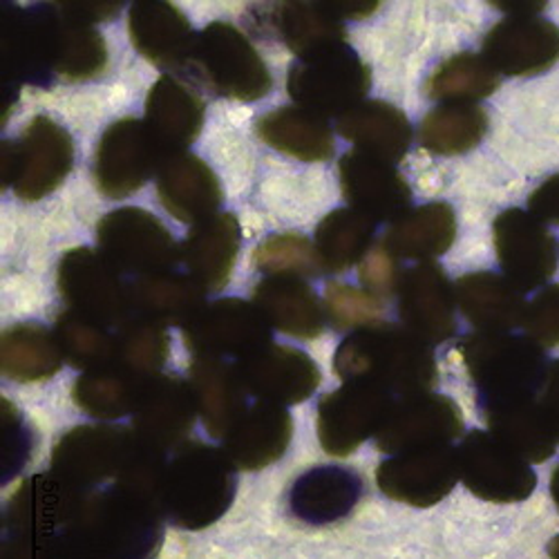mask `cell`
<instances>
[{
	"label": "cell",
	"mask_w": 559,
	"mask_h": 559,
	"mask_svg": "<svg viewBox=\"0 0 559 559\" xmlns=\"http://www.w3.org/2000/svg\"><path fill=\"white\" fill-rule=\"evenodd\" d=\"M334 369L343 383H369L390 396L426 394L437 383L432 345L390 322L352 332L336 349Z\"/></svg>",
	"instance_id": "cell-1"
},
{
	"label": "cell",
	"mask_w": 559,
	"mask_h": 559,
	"mask_svg": "<svg viewBox=\"0 0 559 559\" xmlns=\"http://www.w3.org/2000/svg\"><path fill=\"white\" fill-rule=\"evenodd\" d=\"M162 508L121 486L90 492L66 531L87 559H151L164 539Z\"/></svg>",
	"instance_id": "cell-2"
},
{
	"label": "cell",
	"mask_w": 559,
	"mask_h": 559,
	"mask_svg": "<svg viewBox=\"0 0 559 559\" xmlns=\"http://www.w3.org/2000/svg\"><path fill=\"white\" fill-rule=\"evenodd\" d=\"M236 488V465L224 450L186 441L168 461L162 512L179 528L200 531L224 515Z\"/></svg>",
	"instance_id": "cell-3"
},
{
	"label": "cell",
	"mask_w": 559,
	"mask_h": 559,
	"mask_svg": "<svg viewBox=\"0 0 559 559\" xmlns=\"http://www.w3.org/2000/svg\"><path fill=\"white\" fill-rule=\"evenodd\" d=\"M479 403L537 396L544 374V347L510 332H477L459 345Z\"/></svg>",
	"instance_id": "cell-4"
},
{
	"label": "cell",
	"mask_w": 559,
	"mask_h": 559,
	"mask_svg": "<svg viewBox=\"0 0 559 559\" xmlns=\"http://www.w3.org/2000/svg\"><path fill=\"white\" fill-rule=\"evenodd\" d=\"M215 95L258 102L271 92V72L251 40L230 23H211L198 36L189 70Z\"/></svg>",
	"instance_id": "cell-5"
},
{
	"label": "cell",
	"mask_w": 559,
	"mask_h": 559,
	"mask_svg": "<svg viewBox=\"0 0 559 559\" xmlns=\"http://www.w3.org/2000/svg\"><path fill=\"white\" fill-rule=\"evenodd\" d=\"M369 68L345 43L300 57L287 74L289 97L320 117H343L365 102Z\"/></svg>",
	"instance_id": "cell-6"
},
{
	"label": "cell",
	"mask_w": 559,
	"mask_h": 559,
	"mask_svg": "<svg viewBox=\"0 0 559 559\" xmlns=\"http://www.w3.org/2000/svg\"><path fill=\"white\" fill-rule=\"evenodd\" d=\"M3 183L27 202L55 193L74 164V144L50 117H36L19 142L3 144Z\"/></svg>",
	"instance_id": "cell-7"
},
{
	"label": "cell",
	"mask_w": 559,
	"mask_h": 559,
	"mask_svg": "<svg viewBox=\"0 0 559 559\" xmlns=\"http://www.w3.org/2000/svg\"><path fill=\"white\" fill-rule=\"evenodd\" d=\"M97 240L104 258L123 275L168 273L181 260L170 230L144 209H119L102 217Z\"/></svg>",
	"instance_id": "cell-8"
},
{
	"label": "cell",
	"mask_w": 559,
	"mask_h": 559,
	"mask_svg": "<svg viewBox=\"0 0 559 559\" xmlns=\"http://www.w3.org/2000/svg\"><path fill=\"white\" fill-rule=\"evenodd\" d=\"M271 324L253 302L224 298L204 309L183 328L186 347L195 358L238 362L271 345Z\"/></svg>",
	"instance_id": "cell-9"
},
{
	"label": "cell",
	"mask_w": 559,
	"mask_h": 559,
	"mask_svg": "<svg viewBox=\"0 0 559 559\" xmlns=\"http://www.w3.org/2000/svg\"><path fill=\"white\" fill-rule=\"evenodd\" d=\"M59 292L72 311L119 328L132 316L130 285L104 253L92 249H72L59 264Z\"/></svg>",
	"instance_id": "cell-10"
},
{
	"label": "cell",
	"mask_w": 559,
	"mask_h": 559,
	"mask_svg": "<svg viewBox=\"0 0 559 559\" xmlns=\"http://www.w3.org/2000/svg\"><path fill=\"white\" fill-rule=\"evenodd\" d=\"M396 399L369 383H343L318 403V439L332 456L354 454L369 437H377Z\"/></svg>",
	"instance_id": "cell-11"
},
{
	"label": "cell",
	"mask_w": 559,
	"mask_h": 559,
	"mask_svg": "<svg viewBox=\"0 0 559 559\" xmlns=\"http://www.w3.org/2000/svg\"><path fill=\"white\" fill-rule=\"evenodd\" d=\"M456 454L463 486L484 501L518 503L528 499L537 486L528 461L490 432L465 435Z\"/></svg>",
	"instance_id": "cell-12"
},
{
	"label": "cell",
	"mask_w": 559,
	"mask_h": 559,
	"mask_svg": "<svg viewBox=\"0 0 559 559\" xmlns=\"http://www.w3.org/2000/svg\"><path fill=\"white\" fill-rule=\"evenodd\" d=\"M164 159L166 153L146 121L119 119L108 126L97 146L95 177L99 191L110 200H123L142 189Z\"/></svg>",
	"instance_id": "cell-13"
},
{
	"label": "cell",
	"mask_w": 559,
	"mask_h": 559,
	"mask_svg": "<svg viewBox=\"0 0 559 559\" xmlns=\"http://www.w3.org/2000/svg\"><path fill=\"white\" fill-rule=\"evenodd\" d=\"M8 5V3H5ZM3 14V70L10 85H52L57 59V10L55 5H8Z\"/></svg>",
	"instance_id": "cell-14"
},
{
	"label": "cell",
	"mask_w": 559,
	"mask_h": 559,
	"mask_svg": "<svg viewBox=\"0 0 559 559\" xmlns=\"http://www.w3.org/2000/svg\"><path fill=\"white\" fill-rule=\"evenodd\" d=\"M492 238L503 275L522 292L546 285L557 271V242L533 213L522 209L499 213Z\"/></svg>",
	"instance_id": "cell-15"
},
{
	"label": "cell",
	"mask_w": 559,
	"mask_h": 559,
	"mask_svg": "<svg viewBox=\"0 0 559 559\" xmlns=\"http://www.w3.org/2000/svg\"><path fill=\"white\" fill-rule=\"evenodd\" d=\"M463 435L461 407L443 394L399 399L379 430L377 448L396 456L412 450L450 445Z\"/></svg>",
	"instance_id": "cell-16"
},
{
	"label": "cell",
	"mask_w": 559,
	"mask_h": 559,
	"mask_svg": "<svg viewBox=\"0 0 559 559\" xmlns=\"http://www.w3.org/2000/svg\"><path fill=\"white\" fill-rule=\"evenodd\" d=\"M134 432L117 426H79L63 435L52 452V473L90 490L119 477Z\"/></svg>",
	"instance_id": "cell-17"
},
{
	"label": "cell",
	"mask_w": 559,
	"mask_h": 559,
	"mask_svg": "<svg viewBox=\"0 0 559 559\" xmlns=\"http://www.w3.org/2000/svg\"><path fill=\"white\" fill-rule=\"evenodd\" d=\"M459 479V454L452 445L396 454L377 468V484L381 492L414 508H430L439 503L452 492Z\"/></svg>",
	"instance_id": "cell-18"
},
{
	"label": "cell",
	"mask_w": 559,
	"mask_h": 559,
	"mask_svg": "<svg viewBox=\"0 0 559 559\" xmlns=\"http://www.w3.org/2000/svg\"><path fill=\"white\" fill-rule=\"evenodd\" d=\"M90 490L72 486L55 473L25 479L5 508L10 537H43L66 533L76 520Z\"/></svg>",
	"instance_id": "cell-19"
},
{
	"label": "cell",
	"mask_w": 559,
	"mask_h": 559,
	"mask_svg": "<svg viewBox=\"0 0 559 559\" xmlns=\"http://www.w3.org/2000/svg\"><path fill=\"white\" fill-rule=\"evenodd\" d=\"M396 294L405 330L428 345L445 343L456 334V294L439 264L418 262L403 271Z\"/></svg>",
	"instance_id": "cell-20"
},
{
	"label": "cell",
	"mask_w": 559,
	"mask_h": 559,
	"mask_svg": "<svg viewBox=\"0 0 559 559\" xmlns=\"http://www.w3.org/2000/svg\"><path fill=\"white\" fill-rule=\"evenodd\" d=\"M236 365L249 394L273 405L302 403L320 385V367L311 356L287 345L271 343Z\"/></svg>",
	"instance_id": "cell-21"
},
{
	"label": "cell",
	"mask_w": 559,
	"mask_h": 559,
	"mask_svg": "<svg viewBox=\"0 0 559 559\" xmlns=\"http://www.w3.org/2000/svg\"><path fill=\"white\" fill-rule=\"evenodd\" d=\"M341 189L349 209L379 222H396L409 211L412 189L394 164L362 151H349L338 164Z\"/></svg>",
	"instance_id": "cell-22"
},
{
	"label": "cell",
	"mask_w": 559,
	"mask_h": 559,
	"mask_svg": "<svg viewBox=\"0 0 559 559\" xmlns=\"http://www.w3.org/2000/svg\"><path fill=\"white\" fill-rule=\"evenodd\" d=\"M484 57L499 74H542L559 61V25L537 16L503 19L488 29Z\"/></svg>",
	"instance_id": "cell-23"
},
{
	"label": "cell",
	"mask_w": 559,
	"mask_h": 559,
	"mask_svg": "<svg viewBox=\"0 0 559 559\" xmlns=\"http://www.w3.org/2000/svg\"><path fill=\"white\" fill-rule=\"evenodd\" d=\"M195 414L200 412L191 383L179 377L159 374L148 383L132 414V430L139 439L164 452L177 450L193 430Z\"/></svg>",
	"instance_id": "cell-24"
},
{
	"label": "cell",
	"mask_w": 559,
	"mask_h": 559,
	"mask_svg": "<svg viewBox=\"0 0 559 559\" xmlns=\"http://www.w3.org/2000/svg\"><path fill=\"white\" fill-rule=\"evenodd\" d=\"M128 29L136 52L157 68L189 70L198 34L177 5L164 0H139L130 8Z\"/></svg>",
	"instance_id": "cell-25"
},
{
	"label": "cell",
	"mask_w": 559,
	"mask_h": 559,
	"mask_svg": "<svg viewBox=\"0 0 559 559\" xmlns=\"http://www.w3.org/2000/svg\"><path fill=\"white\" fill-rule=\"evenodd\" d=\"M162 206L183 224H202L217 213L222 189L217 175L195 155H168L157 170Z\"/></svg>",
	"instance_id": "cell-26"
},
{
	"label": "cell",
	"mask_w": 559,
	"mask_h": 559,
	"mask_svg": "<svg viewBox=\"0 0 559 559\" xmlns=\"http://www.w3.org/2000/svg\"><path fill=\"white\" fill-rule=\"evenodd\" d=\"M189 383L209 435L224 441L251 405L238 365L219 358H193Z\"/></svg>",
	"instance_id": "cell-27"
},
{
	"label": "cell",
	"mask_w": 559,
	"mask_h": 559,
	"mask_svg": "<svg viewBox=\"0 0 559 559\" xmlns=\"http://www.w3.org/2000/svg\"><path fill=\"white\" fill-rule=\"evenodd\" d=\"M294 437L292 414L283 405L255 401L224 439V452L238 471H262L283 456Z\"/></svg>",
	"instance_id": "cell-28"
},
{
	"label": "cell",
	"mask_w": 559,
	"mask_h": 559,
	"mask_svg": "<svg viewBox=\"0 0 559 559\" xmlns=\"http://www.w3.org/2000/svg\"><path fill=\"white\" fill-rule=\"evenodd\" d=\"M456 305L461 313L479 332H510L524 324V292L506 275L477 271L461 275L454 283Z\"/></svg>",
	"instance_id": "cell-29"
},
{
	"label": "cell",
	"mask_w": 559,
	"mask_h": 559,
	"mask_svg": "<svg viewBox=\"0 0 559 559\" xmlns=\"http://www.w3.org/2000/svg\"><path fill=\"white\" fill-rule=\"evenodd\" d=\"M204 123V104L193 90L175 76L155 81L146 97V126L162 151L168 155L186 153Z\"/></svg>",
	"instance_id": "cell-30"
},
{
	"label": "cell",
	"mask_w": 559,
	"mask_h": 559,
	"mask_svg": "<svg viewBox=\"0 0 559 559\" xmlns=\"http://www.w3.org/2000/svg\"><path fill=\"white\" fill-rule=\"evenodd\" d=\"M253 305L273 330L313 341L324 330V311L313 289L300 277L271 275L253 289Z\"/></svg>",
	"instance_id": "cell-31"
},
{
	"label": "cell",
	"mask_w": 559,
	"mask_h": 559,
	"mask_svg": "<svg viewBox=\"0 0 559 559\" xmlns=\"http://www.w3.org/2000/svg\"><path fill=\"white\" fill-rule=\"evenodd\" d=\"M240 251V224L236 215L219 213L198 224L181 245V262L209 292L226 287Z\"/></svg>",
	"instance_id": "cell-32"
},
{
	"label": "cell",
	"mask_w": 559,
	"mask_h": 559,
	"mask_svg": "<svg viewBox=\"0 0 559 559\" xmlns=\"http://www.w3.org/2000/svg\"><path fill=\"white\" fill-rule=\"evenodd\" d=\"M479 405L490 435L528 463H544L555 454L557 439L537 396L490 401Z\"/></svg>",
	"instance_id": "cell-33"
},
{
	"label": "cell",
	"mask_w": 559,
	"mask_h": 559,
	"mask_svg": "<svg viewBox=\"0 0 559 559\" xmlns=\"http://www.w3.org/2000/svg\"><path fill=\"white\" fill-rule=\"evenodd\" d=\"M206 289L189 273H157L136 277L130 285L132 313L153 320L166 330L168 324L186 328L204 309Z\"/></svg>",
	"instance_id": "cell-34"
},
{
	"label": "cell",
	"mask_w": 559,
	"mask_h": 559,
	"mask_svg": "<svg viewBox=\"0 0 559 559\" xmlns=\"http://www.w3.org/2000/svg\"><path fill=\"white\" fill-rule=\"evenodd\" d=\"M360 497L362 479L358 473L341 465H322L294 484L292 510L309 524H330L349 515Z\"/></svg>",
	"instance_id": "cell-35"
},
{
	"label": "cell",
	"mask_w": 559,
	"mask_h": 559,
	"mask_svg": "<svg viewBox=\"0 0 559 559\" xmlns=\"http://www.w3.org/2000/svg\"><path fill=\"white\" fill-rule=\"evenodd\" d=\"M338 132L358 151L385 159L401 162L412 142V128L403 110L385 102H362L338 119Z\"/></svg>",
	"instance_id": "cell-36"
},
{
	"label": "cell",
	"mask_w": 559,
	"mask_h": 559,
	"mask_svg": "<svg viewBox=\"0 0 559 559\" xmlns=\"http://www.w3.org/2000/svg\"><path fill=\"white\" fill-rule=\"evenodd\" d=\"M456 238V215L450 204L432 202L409 209L401 215L383 245L399 258V260H418V262H432L448 253Z\"/></svg>",
	"instance_id": "cell-37"
},
{
	"label": "cell",
	"mask_w": 559,
	"mask_h": 559,
	"mask_svg": "<svg viewBox=\"0 0 559 559\" xmlns=\"http://www.w3.org/2000/svg\"><path fill=\"white\" fill-rule=\"evenodd\" d=\"M153 379L155 377L139 374L126 365L112 362L81 374L72 385V401L85 414L112 421V418L134 414Z\"/></svg>",
	"instance_id": "cell-38"
},
{
	"label": "cell",
	"mask_w": 559,
	"mask_h": 559,
	"mask_svg": "<svg viewBox=\"0 0 559 559\" xmlns=\"http://www.w3.org/2000/svg\"><path fill=\"white\" fill-rule=\"evenodd\" d=\"M262 142L302 162H324L334 155V134L324 117L300 106H287L258 119Z\"/></svg>",
	"instance_id": "cell-39"
},
{
	"label": "cell",
	"mask_w": 559,
	"mask_h": 559,
	"mask_svg": "<svg viewBox=\"0 0 559 559\" xmlns=\"http://www.w3.org/2000/svg\"><path fill=\"white\" fill-rule=\"evenodd\" d=\"M63 352L57 336L34 322L14 324L0 343L3 374L16 383H36L52 379L63 365Z\"/></svg>",
	"instance_id": "cell-40"
},
{
	"label": "cell",
	"mask_w": 559,
	"mask_h": 559,
	"mask_svg": "<svg viewBox=\"0 0 559 559\" xmlns=\"http://www.w3.org/2000/svg\"><path fill=\"white\" fill-rule=\"evenodd\" d=\"M269 10L271 29L298 59L345 38L343 21L324 3H280Z\"/></svg>",
	"instance_id": "cell-41"
},
{
	"label": "cell",
	"mask_w": 559,
	"mask_h": 559,
	"mask_svg": "<svg viewBox=\"0 0 559 559\" xmlns=\"http://www.w3.org/2000/svg\"><path fill=\"white\" fill-rule=\"evenodd\" d=\"M488 132V115L477 104H448L426 115L418 142L435 155L452 157L473 151Z\"/></svg>",
	"instance_id": "cell-42"
},
{
	"label": "cell",
	"mask_w": 559,
	"mask_h": 559,
	"mask_svg": "<svg viewBox=\"0 0 559 559\" xmlns=\"http://www.w3.org/2000/svg\"><path fill=\"white\" fill-rule=\"evenodd\" d=\"M377 222L354 209H338L324 217L316 228V247L322 258L324 271L341 273L362 258L374 247Z\"/></svg>",
	"instance_id": "cell-43"
},
{
	"label": "cell",
	"mask_w": 559,
	"mask_h": 559,
	"mask_svg": "<svg viewBox=\"0 0 559 559\" xmlns=\"http://www.w3.org/2000/svg\"><path fill=\"white\" fill-rule=\"evenodd\" d=\"M499 87V72L484 55L461 52L443 61L428 81V97L448 104H477Z\"/></svg>",
	"instance_id": "cell-44"
},
{
	"label": "cell",
	"mask_w": 559,
	"mask_h": 559,
	"mask_svg": "<svg viewBox=\"0 0 559 559\" xmlns=\"http://www.w3.org/2000/svg\"><path fill=\"white\" fill-rule=\"evenodd\" d=\"M57 59L55 72L66 81H85L104 72L108 50L104 36L87 23L66 16L57 3Z\"/></svg>",
	"instance_id": "cell-45"
},
{
	"label": "cell",
	"mask_w": 559,
	"mask_h": 559,
	"mask_svg": "<svg viewBox=\"0 0 559 559\" xmlns=\"http://www.w3.org/2000/svg\"><path fill=\"white\" fill-rule=\"evenodd\" d=\"M55 336L61 345L63 358L74 369H83V374L112 365L117 358V334L112 328L72 309L57 316Z\"/></svg>",
	"instance_id": "cell-46"
},
{
	"label": "cell",
	"mask_w": 559,
	"mask_h": 559,
	"mask_svg": "<svg viewBox=\"0 0 559 559\" xmlns=\"http://www.w3.org/2000/svg\"><path fill=\"white\" fill-rule=\"evenodd\" d=\"M115 334H117L115 362L126 365L146 377L159 374L168 356V338L162 324L132 313L126 322L119 324Z\"/></svg>",
	"instance_id": "cell-47"
},
{
	"label": "cell",
	"mask_w": 559,
	"mask_h": 559,
	"mask_svg": "<svg viewBox=\"0 0 559 559\" xmlns=\"http://www.w3.org/2000/svg\"><path fill=\"white\" fill-rule=\"evenodd\" d=\"M253 266L271 275L289 277H316L324 271L318 247L296 233H280L258 245L253 251Z\"/></svg>",
	"instance_id": "cell-48"
},
{
	"label": "cell",
	"mask_w": 559,
	"mask_h": 559,
	"mask_svg": "<svg viewBox=\"0 0 559 559\" xmlns=\"http://www.w3.org/2000/svg\"><path fill=\"white\" fill-rule=\"evenodd\" d=\"M324 309L336 330H365L379 324L383 313V300L349 285H330L324 292Z\"/></svg>",
	"instance_id": "cell-49"
},
{
	"label": "cell",
	"mask_w": 559,
	"mask_h": 559,
	"mask_svg": "<svg viewBox=\"0 0 559 559\" xmlns=\"http://www.w3.org/2000/svg\"><path fill=\"white\" fill-rule=\"evenodd\" d=\"M360 285L367 294L379 300H388L399 292L403 271L399 269V258L381 242L369 249L358 269Z\"/></svg>",
	"instance_id": "cell-50"
},
{
	"label": "cell",
	"mask_w": 559,
	"mask_h": 559,
	"mask_svg": "<svg viewBox=\"0 0 559 559\" xmlns=\"http://www.w3.org/2000/svg\"><path fill=\"white\" fill-rule=\"evenodd\" d=\"M3 559H87L79 544L68 535L43 537H8L3 544Z\"/></svg>",
	"instance_id": "cell-51"
},
{
	"label": "cell",
	"mask_w": 559,
	"mask_h": 559,
	"mask_svg": "<svg viewBox=\"0 0 559 559\" xmlns=\"http://www.w3.org/2000/svg\"><path fill=\"white\" fill-rule=\"evenodd\" d=\"M524 330L539 347H559V283L539 292L528 305Z\"/></svg>",
	"instance_id": "cell-52"
},
{
	"label": "cell",
	"mask_w": 559,
	"mask_h": 559,
	"mask_svg": "<svg viewBox=\"0 0 559 559\" xmlns=\"http://www.w3.org/2000/svg\"><path fill=\"white\" fill-rule=\"evenodd\" d=\"M3 418H5V471H10V475H14L19 471L21 461L27 456V437H25V428L21 424V418L16 414V409L12 405H8V401H3Z\"/></svg>",
	"instance_id": "cell-53"
},
{
	"label": "cell",
	"mask_w": 559,
	"mask_h": 559,
	"mask_svg": "<svg viewBox=\"0 0 559 559\" xmlns=\"http://www.w3.org/2000/svg\"><path fill=\"white\" fill-rule=\"evenodd\" d=\"M528 213L539 222H550L559 226V173L539 183L528 200Z\"/></svg>",
	"instance_id": "cell-54"
},
{
	"label": "cell",
	"mask_w": 559,
	"mask_h": 559,
	"mask_svg": "<svg viewBox=\"0 0 559 559\" xmlns=\"http://www.w3.org/2000/svg\"><path fill=\"white\" fill-rule=\"evenodd\" d=\"M537 401H539V407H542L546 421L559 443V360H552L546 367Z\"/></svg>",
	"instance_id": "cell-55"
},
{
	"label": "cell",
	"mask_w": 559,
	"mask_h": 559,
	"mask_svg": "<svg viewBox=\"0 0 559 559\" xmlns=\"http://www.w3.org/2000/svg\"><path fill=\"white\" fill-rule=\"evenodd\" d=\"M57 8L81 23H97V21H110L112 16L119 14V10L123 8L121 3H57Z\"/></svg>",
	"instance_id": "cell-56"
},
{
	"label": "cell",
	"mask_w": 559,
	"mask_h": 559,
	"mask_svg": "<svg viewBox=\"0 0 559 559\" xmlns=\"http://www.w3.org/2000/svg\"><path fill=\"white\" fill-rule=\"evenodd\" d=\"M330 8L332 14H336L341 21L343 19H367L371 12L379 10V3H341V0H334V3H324Z\"/></svg>",
	"instance_id": "cell-57"
},
{
	"label": "cell",
	"mask_w": 559,
	"mask_h": 559,
	"mask_svg": "<svg viewBox=\"0 0 559 559\" xmlns=\"http://www.w3.org/2000/svg\"><path fill=\"white\" fill-rule=\"evenodd\" d=\"M497 10L506 12L508 19H531L546 10V3H495Z\"/></svg>",
	"instance_id": "cell-58"
},
{
	"label": "cell",
	"mask_w": 559,
	"mask_h": 559,
	"mask_svg": "<svg viewBox=\"0 0 559 559\" xmlns=\"http://www.w3.org/2000/svg\"><path fill=\"white\" fill-rule=\"evenodd\" d=\"M550 497H552V501H555V506L559 510V465L550 475Z\"/></svg>",
	"instance_id": "cell-59"
},
{
	"label": "cell",
	"mask_w": 559,
	"mask_h": 559,
	"mask_svg": "<svg viewBox=\"0 0 559 559\" xmlns=\"http://www.w3.org/2000/svg\"><path fill=\"white\" fill-rule=\"evenodd\" d=\"M548 555H550V559H559V535L550 539V544H548Z\"/></svg>",
	"instance_id": "cell-60"
}]
</instances>
